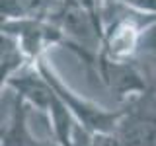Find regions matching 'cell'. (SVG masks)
Returning a JSON list of instances; mask_svg holds the SVG:
<instances>
[{
    "label": "cell",
    "mask_w": 156,
    "mask_h": 146,
    "mask_svg": "<svg viewBox=\"0 0 156 146\" xmlns=\"http://www.w3.org/2000/svg\"><path fill=\"white\" fill-rule=\"evenodd\" d=\"M35 66L43 74V78L51 84L55 94L65 101V105L70 109V113L78 121V127L84 133L94 134V136H107L117 129L121 117L125 113V107L123 109H107V107H101V105L94 103V101L86 99V97H80L74 90H70L61 80V76L53 70V66L49 64L45 58L37 61Z\"/></svg>",
    "instance_id": "cell-1"
},
{
    "label": "cell",
    "mask_w": 156,
    "mask_h": 146,
    "mask_svg": "<svg viewBox=\"0 0 156 146\" xmlns=\"http://www.w3.org/2000/svg\"><path fill=\"white\" fill-rule=\"evenodd\" d=\"M154 22L156 14H144L123 6V12L105 22L104 35L98 45V55L109 61H135L139 57L140 41L146 27Z\"/></svg>",
    "instance_id": "cell-2"
},
{
    "label": "cell",
    "mask_w": 156,
    "mask_h": 146,
    "mask_svg": "<svg viewBox=\"0 0 156 146\" xmlns=\"http://www.w3.org/2000/svg\"><path fill=\"white\" fill-rule=\"evenodd\" d=\"M2 31L18 39L31 62L45 58L49 47L68 43L62 27L47 18H2Z\"/></svg>",
    "instance_id": "cell-3"
},
{
    "label": "cell",
    "mask_w": 156,
    "mask_h": 146,
    "mask_svg": "<svg viewBox=\"0 0 156 146\" xmlns=\"http://www.w3.org/2000/svg\"><path fill=\"white\" fill-rule=\"evenodd\" d=\"M94 66L100 74V80L107 86V90L113 92L125 103L148 92V84L139 66L135 64V61H109L98 55Z\"/></svg>",
    "instance_id": "cell-4"
},
{
    "label": "cell",
    "mask_w": 156,
    "mask_h": 146,
    "mask_svg": "<svg viewBox=\"0 0 156 146\" xmlns=\"http://www.w3.org/2000/svg\"><path fill=\"white\" fill-rule=\"evenodd\" d=\"M33 64L35 62H31V58L27 57V53L23 51V47L20 45L18 39L2 31V35H0V76H2V86L8 80H12L16 74H20L22 70H26Z\"/></svg>",
    "instance_id": "cell-5"
},
{
    "label": "cell",
    "mask_w": 156,
    "mask_h": 146,
    "mask_svg": "<svg viewBox=\"0 0 156 146\" xmlns=\"http://www.w3.org/2000/svg\"><path fill=\"white\" fill-rule=\"evenodd\" d=\"M111 2H119L144 14H156V0H111Z\"/></svg>",
    "instance_id": "cell-6"
}]
</instances>
